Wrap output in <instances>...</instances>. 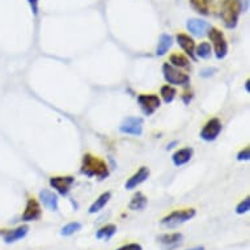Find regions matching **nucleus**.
<instances>
[{"instance_id":"obj_1","label":"nucleus","mask_w":250,"mask_h":250,"mask_svg":"<svg viewBox=\"0 0 250 250\" xmlns=\"http://www.w3.org/2000/svg\"><path fill=\"white\" fill-rule=\"evenodd\" d=\"M80 172L86 177H96L97 180L103 181L109 176V168H107L106 163L101 160L100 157L86 153L83 156L82 160V169Z\"/></svg>"},{"instance_id":"obj_2","label":"nucleus","mask_w":250,"mask_h":250,"mask_svg":"<svg viewBox=\"0 0 250 250\" xmlns=\"http://www.w3.org/2000/svg\"><path fill=\"white\" fill-rule=\"evenodd\" d=\"M242 12L241 0H223L220 17L223 24L228 29H233L238 22V17Z\"/></svg>"},{"instance_id":"obj_3","label":"nucleus","mask_w":250,"mask_h":250,"mask_svg":"<svg viewBox=\"0 0 250 250\" xmlns=\"http://www.w3.org/2000/svg\"><path fill=\"white\" fill-rule=\"evenodd\" d=\"M195 215H197L195 208L177 209V211H173V212H170L165 217H163L160 223L161 226L167 227V228H176V227L191 220Z\"/></svg>"},{"instance_id":"obj_4","label":"nucleus","mask_w":250,"mask_h":250,"mask_svg":"<svg viewBox=\"0 0 250 250\" xmlns=\"http://www.w3.org/2000/svg\"><path fill=\"white\" fill-rule=\"evenodd\" d=\"M208 37L212 42L213 50H215V55H216L217 59H223L226 58L227 53H228V43H227V40L224 37V34L220 29L217 28H211L208 29Z\"/></svg>"},{"instance_id":"obj_5","label":"nucleus","mask_w":250,"mask_h":250,"mask_svg":"<svg viewBox=\"0 0 250 250\" xmlns=\"http://www.w3.org/2000/svg\"><path fill=\"white\" fill-rule=\"evenodd\" d=\"M163 74H164L165 80L172 85H186L190 82L189 75L181 72L178 68L173 67L169 63H165L163 66Z\"/></svg>"},{"instance_id":"obj_6","label":"nucleus","mask_w":250,"mask_h":250,"mask_svg":"<svg viewBox=\"0 0 250 250\" xmlns=\"http://www.w3.org/2000/svg\"><path fill=\"white\" fill-rule=\"evenodd\" d=\"M119 131L127 135L139 136L143 132V119L140 117H128L123 119V122L119 126Z\"/></svg>"},{"instance_id":"obj_7","label":"nucleus","mask_w":250,"mask_h":250,"mask_svg":"<svg viewBox=\"0 0 250 250\" xmlns=\"http://www.w3.org/2000/svg\"><path fill=\"white\" fill-rule=\"evenodd\" d=\"M138 104L146 115H152L161 105V100L156 95H140L138 97Z\"/></svg>"},{"instance_id":"obj_8","label":"nucleus","mask_w":250,"mask_h":250,"mask_svg":"<svg viewBox=\"0 0 250 250\" xmlns=\"http://www.w3.org/2000/svg\"><path fill=\"white\" fill-rule=\"evenodd\" d=\"M222 131V122L219 118L209 119L208 122L206 123L205 127L201 131V138L206 142H212L219 136Z\"/></svg>"},{"instance_id":"obj_9","label":"nucleus","mask_w":250,"mask_h":250,"mask_svg":"<svg viewBox=\"0 0 250 250\" xmlns=\"http://www.w3.org/2000/svg\"><path fill=\"white\" fill-rule=\"evenodd\" d=\"M75 182V178L71 176H57L50 178V186L54 190H57L61 195H67L70 193V189L72 184Z\"/></svg>"},{"instance_id":"obj_10","label":"nucleus","mask_w":250,"mask_h":250,"mask_svg":"<svg viewBox=\"0 0 250 250\" xmlns=\"http://www.w3.org/2000/svg\"><path fill=\"white\" fill-rule=\"evenodd\" d=\"M42 216L41 206L38 203L37 199L34 198H29L26 202V207L22 213V222H36Z\"/></svg>"},{"instance_id":"obj_11","label":"nucleus","mask_w":250,"mask_h":250,"mask_svg":"<svg viewBox=\"0 0 250 250\" xmlns=\"http://www.w3.org/2000/svg\"><path fill=\"white\" fill-rule=\"evenodd\" d=\"M186 28L195 37H203L209 29V24L207 21L199 20V19H190L186 22Z\"/></svg>"},{"instance_id":"obj_12","label":"nucleus","mask_w":250,"mask_h":250,"mask_svg":"<svg viewBox=\"0 0 250 250\" xmlns=\"http://www.w3.org/2000/svg\"><path fill=\"white\" fill-rule=\"evenodd\" d=\"M176 40L181 49L184 50L191 59H195V42H194L193 38L188 34L178 33L176 36Z\"/></svg>"},{"instance_id":"obj_13","label":"nucleus","mask_w":250,"mask_h":250,"mask_svg":"<svg viewBox=\"0 0 250 250\" xmlns=\"http://www.w3.org/2000/svg\"><path fill=\"white\" fill-rule=\"evenodd\" d=\"M148 177H149V169H148L147 167H142L134 176H131L128 178L126 185H125V188L127 190L135 189V188H138L140 184H143Z\"/></svg>"},{"instance_id":"obj_14","label":"nucleus","mask_w":250,"mask_h":250,"mask_svg":"<svg viewBox=\"0 0 250 250\" xmlns=\"http://www.w3.org/2000/svg\"><path fill=\"white\" fill-rule=\"evenodd\" d=\"M29 232L28 226H20L15 228V229H9L3 232V238H4L5 244H13V242L19 241L21 238H24Z\"/></svg>"},{"instance_id":"obj_15","label":"nucleus","mask_w":250,"mask_h":250,"mask_svg":"<svg viewBox=\"0 0 250 250\" xmlns=\"http://www.w3.org/2000/svg\"><path fill=\"white\" fill-rule=\"evenodd\" d=\"M40 199H41V202L47 209L54 211V212L58 211V207H59V205H58V197L51 190H42L41 193H40Z\"/></svg>"},{"instance_id":"obj_16","label":"nucleus","mask_w":250,"mask_h":250,"mask_svg":"<svg viewBox=\"0 0 250 250\" xmlns=\"http://www.w3.org/2000/svg\"><path fill=\"white\" fill-rule=\"evenodd\" d=\"M193 157V149L191 148H182L172 156L173 164L176 167H182V165L188 164Z\"/></svg>"},{"instance_id":"obj_17","label":"nucleus","mask_w":250,"mask_h":250,"mask_svg":"<svg viewBox=\"0 0 250 250\" xmlns=\"http://www.w3.org/2000/svg\"><path fill=\"white\" fill-rule=\"evenodd\" d=\"M157 241L160 242L163 246H167V248H174V246L180 245L181 241H182V234L181 233H165L161 234L157 237Z\"/></svg>"},{"instance_id":"obj_18","label":"nucleus","mask_w":250,"mask_h":250,"mask_svg":"<svg viewBox=\"0 0 250 250\" xmlns=\"http://www.w3.org/2000/svg\"><path fill=\"white\" fill-rule=\"evenodd\" d=\"M111 198V193H109V191H106V193L101 194L97 199H96L92 205H90L89 209H88V212L89 213H97L100 212L101 209L105 207V206L107 205V202L110 201Z\"/></svg>"},{"instance_id":"obj_19","label":"nucleus","mask_w":250,"mask_h":250,"mask_svg":"<svg viewBox=\"0 0 250 250\" xmlns=\"http://www.w3.org/2000/svg\"><path fill=\"white\" fill-rule=\"evenodd\" d=\"M173 45V38L172 36L164 33L160 36V40H159V45H157V50H156V54L159 57H163L165 54L168 53V50L172 47Z\"/></svg>"},{"instance_id":"obj_20","label":"nucleus","mask_w":250,"mask_h":250,"mask_svg":"<svg viewBox=\"0 0 250 250\" xmlns=\"http://www.w3.org/2000/svg\"><path fill=\"white\" fill-rule=\"evenodd\" d=\"M148 199L144 197L142 193H136L132 199L128 203V208L131 209V211H140V209H144L147 207Z\"/></svg>"},{"instance_id":"obj_21","label":"nucleus","mask_w":250,"mask_h":250,"mask_svg":"<svg viewBox=\"0 0 250 250\" xmlns=\"http://www.w3.org/2000/svg\"><path fill=\"white\" fill-rule=\"evenodd\" d=\"M209 3H211L209 0H190V4L194 11L203 16L209 15Z\"/></svg>"},{"instance_id":"obj_22","label":"nucleus","mask_w":250,"mask_h":250,"mask_svg":"<svg viewBox=\"0 0 250 250\" xmlns=\"http://www.w3.org/2000/svg\"><path fill=\"white\" fill-rule=\"evenodd\" d=\"M117 226L114 224H107V226H104L103 228H100L96 233V237L99 240H110L115 233H117Z\"/></svg>"},{"instance_id":"obj_23","label":"nucleus","mask_w":250,"mask_h":250,"mask_svg":"<svg viewBox=\"0 0 250 250\" xmlns=\"http://www.w3.org/2000/svg\"><path fill=\"white\" fill-rule=\"evenodd\" d=\"M169 61H170V64L176 68H186L190 64L189 58L185 57L184 54H173Z\"/></svg>"},{"instance_id":"obj_24","label":"nucleus","mask_w":250,"mask_h":250,"mask_svg":"<svg viewBox=\"0 0 250 250\" xmlns=\"http://www.w3.org/2000/svg\"><path fill=\"white\" fill-rule=\"evenodd\" d=\"M212 49L208 42H202L198 46H195V57L202 58V59H208L211 57Z\"/></svg>"},{"instance_id":"obj_25","label":"nucleus","mask_w":250,"mask_h":250,"mask_svg":"<svg viewBox=\"0 0 250 250\" xmlns=\"http://www.w3.org/2000/svg\"><path fill=\"white\" fill-rule=\"evenodd\" d=\"M161 97H163V100H164L165 103L169 104L172 103L173 100H174V97H176L177 95V90L173 88L172 85H164L163 88H161Z\"/></svg>"},{"instance_id":"obj_26","label":"nucleus","mask_w":250,"mask_h":250,"mask_svg":"<svg viewBox=\"0 0 250 250\" xmlns=\"http://www.w3.org/2000/svg\"><path fill=\"white\" fill-rule=\"evenodd\" d=\"M82 229V224L78 222H72L68 223L67 226H64L61 229V234L62 236H72L74 233L79 232V230Z\"/></svg>"},{"instance_id":"obj_27","label":"nucleus","mask_w":250,"mask_h":250,"mask_svg":"<svg viewBox=\"0 0 250 250\" xmlns=\"http://www.w3.org/2000/svg\"><path fill=\"white\" fill-rule=\"evenodd\" d=\"M250 209V198L246 197L242 202L238 203V206L236 207V213L238 215H242V213H246Z\"/></svg>"},{"instance_id":"obj_28","label":"nucleus","mask_w":250,"mask_h":250,"mask_svg":"<svg viewBox=\"0 0 250 250\" xmlns=\"http://www.w3.org/2000/svg\"><path fill=\"white\" fill-rule=\"evenodd\" d=\"M250 159V148L249 147H246L244 148L242 151L238 152V155H237V160L240 161H248Z\"/></svg>"},{"instance_id":"obj_29","label":"nucleus","mask_w":250,"mask_h":250,"mask_svg":"<svg viewBox=\"0 0 250 250\" xmlns=\"http://www.w3.org/2000/svg\"><path fill=\"white\" fill-rule=\"evenodd\" d=\"M117 250H143V248H142V245H139V244H126V245L121 246V248H118Z\"/></svg>"},{"instance_id":"obj_30","label":"nucleus","mask_w":250,"mask_h":250,"mask_svg":"<svg viewBox=\"0 0 250 250\" xmlns=\"http://www.w3.org/2000/svg\"><path fill=\"white\" fill-rule=\"evenodd\" d=\"M216 71V68H205V70L201 71V75L203 78H208V76H212Z\"/></svg>"},{"instance_id":"obj_31","label":"nucleus","mask_w":250,"mask_h":250,"mask_svg":"<svg viewBox=\"0 0 250 250\" xmlns=\"http://www.w3.org/2000/svg\"><path fill=\"white\" fill-rule=\"evenodd\" d=\"M29 4L32 7V11H33L34 15H37L38 13V0H28Z\"/></svg>"},{"instance_id":"obj_32","label":"nucleus","mask_w":250,"mask_h":250,"mask_svg":"<svg viewBox=\"0 0 250 250\" xmlns=\"http://www.w3.org/2000/svg\"><path fill=\"white\" fill-rule=\"evenodd\" d=\"M189 250H205V248H203V246H197V248H193V249Z\"/></svg>"},{"instance_id":"obj_33","label":"nucleus","mask_w":250,"mask_h":250,"mask_svg":"<svg viewBox=\"0 0 250 250\" xmlns=\"http://www.w3.org/2000/svg\"><path fill=\"white\" fill-rule=\"evenodd\" d=\"M249 84H250V82H249V80H248V82H246V84H245V88H246V90H248V92H249V89H250Z\"/></svg>"}]
</instances>
